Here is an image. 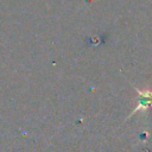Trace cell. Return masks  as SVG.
<instances>
[{"label": "cell", "mask_w": 152, "mask_h": 152, "mask_svg": "<svg viewBox=\"0 0 152 152\" xmlns=\"http://www.w3.org/2000/svg\"><path fill=\"white\" fill-rule=\"evenodd\" d=\"M137 94H138V103L135 106V108L131 112V114L126 118V120L128 118H131L132 115L139 113V112H145L147 110V108L152 107V90L146 89V90H141V89H135Z\"/></svg>", "instance_id": "cell-1"}]
</instances>
